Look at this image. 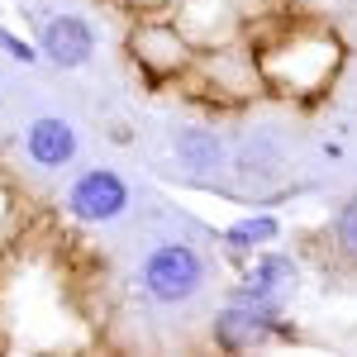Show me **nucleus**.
<instances>
[{"label": "nucleus", "mask_w": 357, "mask_h": 357, "mask_svg": "<svg viewBox=\"0 0 357 357\" xmlns=\"http://www.w3.org/2000/svg\"><path fill=\"white\" fill-rule=\"evenodd\" d=\"M138 281H143L148 301L186 305L191 296H200V286H205V257H200L191 243H158L143 257Z\"/></svg>", "instance_id": "1"}, {"label": "nucleus", "mask_w": 357, "mask_h": 357, "mask_svg": "<svg viewBox=\"0 0 357 357\" xmlns=\"http://www.w3.org/2000/svg\"><path fill=\"white\" fill-rule=\"evenodd\" d=\"M291 324H286V305H257V301H238L229 296L215 324H210V338L224 353H252V348H267L272 338H286Z\"/></svg>", "instance_id": "2"}, {"label": "nucleus", "mask_w": 357, "mask_h": 357, "mask_svg": "<svg viewBox=\"0 0 357 357\" xmlns=\"http://www.w3.org/2000/svg\"><path fill=\"white\" fill-rule=\"evenodd\" d=\"M129 210V181L110 167H91L67 186V215L82 224H110Z\"/></svg>", "instance_id": "3"}, {"label": "nucleus", "mask_w": 357, "mask_h": 357, "mask_svg": "<svg viewBox=\"0 0 357 357\" xmlns=\"http://www.w3.org/2000/svg\"><path fill=\"white\" fill-rule=\"evenodd\" d=\"M296 262L286 257V252H267V248H257L252 252V262H248V272L238 276V286L229 291V296H238V301H257V305H286L291 301V291H296Z\"/></svg>", "instance_id": "4"}, {"label": "nucleus", "mask_w": 357, "mask_h": 357, "mask_svg": "<svg viewBox=\"0 0 357 357\" xmlns=\"http://www.w3.org/2000/svg\"><path fill=\"white\" fill-rule=\"evenodd\" d=\"M96 53V29L82 15H53L38 33V57H48L53 67H86Z\"/></svg>", "instance_id": "5"}, {"label": "nucleus", "mask_w": 357, "mask_h": 357, "mask_svg": "<svg viewBox=\"0 0 357 357\" xmlns=\"http://www.w3.org/2000/svg\"><path fill=\"white\" fill-rule=\"evenodd\" d=\"M129 53H134V62L148 72V77H176V72L191 62L186 38H181L176 29H167V24H143V29H134Z\"/></svg>", "instance_id": "6"}, {"label": "nucleus", "mask_w": 357, "mask_h": 357, "mask_svg": "<svg viewBox=\"0 0 357 357\" xmlns=\"http://www.w3.org/2000/svg\"><path fill=\"white\" fill-rule=\"evenodd\" d=\"M77 129L62 119V114H38L24 129V158L43 172H62V167L77 158Z\"/></svg>", "instance_id": "7"}, {"label": "nucleus", "mask_w": 357, "mask_h": 357, "mask_svg": "<svg viewBox=\"0 0 357 357\" xmlns=\"http://www.w3.org/2000/svg\"><path fill=\"white\" fill-rule=\"evenodd\" d=\"M172 148H176V162L191 167V172H220L224 167V138L215 134L210 124H186V129H176Z\"/></svg>", "instance_id": "8"}, {"label": "nucleus", "mask_w": 357, "mask_h": 357, "mask_svg": "<svg viewBox=\"0 0 357 357\" xmlns=\"http://www.w3.org/2000/svg\"><path fill=\"white\" fill-rule=\"evenodd\" d=\"M281 238V220L276 215H243L224 229V248L238 252V257H252L257 248H272Z\"/></svg>", "instance_id": "9"}, {"label": "nucleus", "mask_w": 357, "mask_h": 357, "mask_svg": "<svg viewBox=\"0 0 357 357\" xmlns=\"http://www.w3.org/2000/svg\"><path fill=\"white\" fill-rule=\"evenodd\" d=\"M333 248L357 267V200H348V205L333 215Z\"/></svg>", "instance_id": "10"}, {"label": "nucleus", "mask_w": 357, "mask_h": 357, "mask_svg": "<svg viewBox=\"0 0 357 357\" xmlns=\"http://www.w3.org/2000/svg\"><path fill=\"white\" fill-rule=\"evenodd\" d=\"M0 48L15 57V62H38V43H29V38H20V33H10V29H0Z\"/></svg>", "instance_id": "11"}]
</instances>
